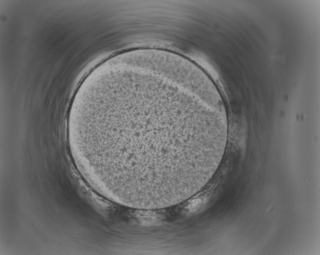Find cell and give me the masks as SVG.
Returning <instances> with one entry per match:
<instances>
[{
  "label": "cell",
  "mask_w": 320,
  "mask_h": 255,
  "mask_svg": "<svg viewBox=\"0 0 320 255\" xmlns=\"http://www.w3.org/2000/svg\"><path fill=\"white\" fill-rule=\"evenodd\" d=\"M214 128L213 115L184 94L140 82L100 99L87 129L96 167L128 192L156 199L198 176Z\"/></svg>",
  "instance_id": "cell-1"
}]
</instances>
